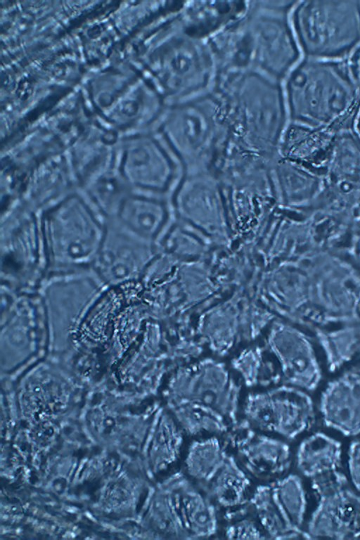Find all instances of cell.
Wrapping results in <instances>:
<instances>
[{
	"mask_svg": "<svg viewBox=\"0 0 360 540\" xmlns=\"http://www.w3.org/2000/svg\"><path fill=\"white\" fill-rule=\"evenodd\" d=\"M250 480L234 457L228 455L214 476L200 486L207 496L224 508H236L248 499Z\"/></svg>",
	"mask_w": 360,
	"mask_h": 540,
	"instance_id": "25",
	"label": "cell"
},
{
	"mask_svg": "<svg viewBox=\"0 0 360 540\" xmlns=\"http://www.w3.org/2000/svg\"><path fill=\"white\" fill-rule=\"evenodd\" d=\"M159 127L183 174L210 172L223 160L230 134L225 106L217 91L168 105Z\"/></svg>",
	"mask_w": 360,
	"mask_h": 540,
	"instance_id": "5",
	"label": "cell"
},
{
	"mask_svg": "<svg viewBox=\"0 0 360 540\" xmlns=\"http://www.w3.org/2000/svg\"><path fill=\"white\" fill-rule=\"evenodd\" d=\"M347 250L360 269V215L356 218L351 227Z\"/></svg>",
	"mask_w": 360,
	"mask_h": 540,
	"instance_id": "32",
	"label": "cell"
},
{
	"mask_svg": "<svg viewBox=\"0 0 360 540\" xmlns=\"http://www.w3.org/2000/svg\"><path fill=\"white\" fill-rule=\"evenodd\" d=\"M356 130H357L356 133L360 136V113H359V117H358V118L356 120Z\"/></svg>",
	"mask_w": 360,
	"mask_h": 540,
	"instance_id": "34",
	"label": "cell"
},
{
	"mask_svg": "<svg viewBox=\"0 0 360 540\" xmlns=\"http://www.w3.org/2000/svg\"><path fill=\"white\" fill-rule=\"evenodd\" d=\"M1 373L6 380L16 379L49 356L47 322L37 291L1 285Z\"/></svg>",
	"mask_w": 360,
	"mask_h": 540,
	"instance_id": "8",
	"label": "cell"
},
{
	"mask_svg": "<svg viewBox=\"0 0 360 540\" xmlns=\"http://www.w3.org/2000/svg\"><path fill=\"white\" fill-rule=\"evenodd\" d=\"M150 516L162 535L177 539L208 538L217 530L215 509L181 472H175L157 488Z\"/></svg>",
	"mask_w": 360,
	"mask_h": 540,
	"instance_id": "11",
	"label": "cell"
},
{
	"mask_svg": "<svg viewBox=\"0 0 360 540\" xmlns=\"http://www.w3.org/2000/svg\"><path fill=\"white\" fill-rule=\"evenodd\" d=\"M244 413L250 427L293 439L311 427L314 407L304 392L282 388L250 397Z\"/></svg>",
	"mask_w": 360,
	"mask_h": 540,
	"instance_id": "17",
	"label": "cell"
},
{
	"mask_svg": "<svg viewBox=\"0 0 360 540\" xmlns=\"http://www.w3.org/2000/svg\"><path fill=\"white\" fill-rule=\"evenodd\" d=\"M295 3L248 1L242 13L210 38L217 79L250 72L282 82L300 56L289 19Z\"/></svg>",
	"mask_w": 360,
	"mask_h": 540,
	"instance_id": "1",
	"label": "cell"
},
{
	"mask_svg": "<svg viewBox=\"0 0 360 540\" xmlns=\"http://www.w3.org/2000/svg\"><path fill=\"white\" fill-rule=\"evenodd\" d=\"M243 432L231 437L232 443L245 468L254 476L270 478L283 474L290 466L291 451L285 442L255 432L243 426Z\"/></svg>",
	"mask_w": 360,
	"mask_h": 540,
	"instance_id": "22",
	"label": "cell"
},
{
	"mask_svg": "<svg viewBox=\"0 0 360 540\" xmlns=\"http://www.w3.org/2000/svg\"><path fill=\"white\" fill-rule=\"evenodd\" d=\"M270 174L277 202L283 211L307 214L321 207L326 192L321 169L285 159L278 154L271 163Z\"/></svg>",
	"mask_w": 360,
	"mask_h": 540,
	"instance_id": "19",
	"label": "cell"
},
{
	"mask_svg": "<svg viewBox=\"0 0 360 540\" xmlns=\"http://www.w3.org/2000/svg\"><path fill=\"white\" fill-rule=\"evenodd\" d=\"M41 225L48 274L93 269L107 221L77 189L41 212Z\"/></svg>",
	"mask_w": 360,
	"mask_h": 540,
	"instance_id": "7",
	"label": "cell"
},
{
	"mask_svg": "<svg viewBox=\"0 0 360 540\" xmlns=\"http://www.w3.org/2000/svg\"><path fill=\"white\" fill-rule=\"evenodd\" d=\"M319 503L308 524L309 538L360 537V495L347 487L339 471L312 479Z\"/></svg>",
	"mask_w": 360,
	"mask_h": 540,
	"instance_id": "16",
	"label": "cell"
},
{
	"mask_svg": "<svg viewBox=\"0 0 360 540\" xmlns=\"http://www.w3.org/2000/svg\"><path fill=\"white\" fill-rule=\"evenodd\" d=\"M127 152L116 168L131 191L172 194L183 176V170L160 134L157 137L139 140Z\"/></svg>",
	"mask_w": 360,
	"mask_h": 540,
	"instance_id": "15",
	"label": "cell"
},
{
	"mask_svg": "<svg viewBox=\"0 0 360 540\" xmlns=\"http://www.w3.org/2000/svg\"><path fill=\"white\" fill-rule=\"evenodd\" d=\"M94 269L49 273L37 292L44 306L51 358L68 362L96 307L109 289Z\"/></svg>",
	"mask_w": 360,
	"mask_h": 540,
	"instance_id": "6",
	"label": "cell"
},
{
	"mask_svg": "<svg viewBox=\"0 0 360 540\" xmlns=\"http://www.w3.org/2000/svg\"><path fill=\"white\" fill-rule=\"evenodd\" d=\"M183 444L182 430L169 414L159 411L150 435L149 458L154 470H162L178 459Z\"/></svg>",
	"mask_w": 360,
	"mask_h": 540,
	"instance_id": "27",
	"label": "cell"
},
{
	"mask_svg": "<svg viewBox=\"0 0 360 540\" xmlns=\"http://www.w3.org/2000/svg\"><path fill=\"white\" fill-rule=\"evenodd\" d=\"M181 4L160 22L151 56L157 89L167 105L214 91L218 78L210 39L183 26L178 16Z\"/></svg>",
	"mask_w": 360,
	"mask_h": 540,
	"instance_id": "4",
	"label": "cell"
},
{
	"mask_svg": "<svg viewBox=\"0 0 360 540\" xmlns=\"http://www.w3.org/2000/svg\"><path fill=\"white\" fill-rule=\"evenodd\" d=\"M214 91L225 106L229 146L266 157L277 155L290 122L282 82L240 73L219 78Z\"/></svg>",
	"mask_w": 360,
	"mask_h": 540,
	"instance_id": "2",
	"label": "cell"
},
{
	"mask_svg": "<svg viewBox=\"0 0 360 540\" xmlns=\"http://www.w3.org/2000/svg\"><path fill=\"white\" fill-rule=\"evenodd\" d=\"M335 131L290 122L278 154L285 159L321 169Z\"/></svg>",
	"mask_w": 360,
	"mask_h": 540,
	"instance_id": "23",
	"label": "cell"
},
{
	"mask_svg": "<svg viewBox=\"0 0 360 540\" xmlns=\"http://www.w3.org/2000/svg\"><path fill=\"white\" fill-rule=\"evenodd\" d=\"M292 26L306 56L311 58L345 56L360 43V1L298 3L292 8Z\"/></svg>",
	"mask_w": 360,
	"mask_h": 540,
	"instance_id": "9",
	"label": "cell"
},
{
	"mask_svg": "<svg viewBox=\"0 0 360 540\" xmlns=\"http://www.w3.org/2000/svg\"><path fill=\"white\" fill-rule=\"evenodd\" d=\"M325 423L343 435L360 433V369L330 382L320 401Z\"/></svg>",
	"mask_w": 360,
	"mask_h": 540,
	"instance_id": "21",
	"label": "cell"
},
{
	"mask_svg": "<svg viewBox=\"0 0 360 540\" xmlns=\"http://www.w3.org/2000/svg\"><path fill=\"white\" fill-rule=\"evenodd\" d=\"M157 255L144 242L107 222L105 236L93 269L110 288L141 283Z\"/></svg>",
	"mask_w": 360,
	"mask_h": 540,
	"instance_id": "18",
	"label": "cell"
},
{
	"mask_svg": "<svg viewBox=\"0 0 360 540\" xmlns=\"http://www.w3.org/2000/svg\"><path fill=\"white\" fill-rule=\"evenodd\" d=\"M228 455L216 437L195 441L188 449L184 462L186 470L202 486L219 470Z\"/></svg>",
	"mask_w": 360,
	"mask_h": 540,
	"instance_id": "28",
	"label": "cell"
},
{
	"mask_svg": "<svg viewBox=\"0 0 360 540\" xmlns=\"http://www.w3.org/2000/svg\"><path fill=\"white\" fill-rule=\"evenodd\" d=\"M341 455L340 442L324 433L316 432L300 444L297 467L304 476L314 479L338 472Z\"/></svg>",
	"mask_w": 360,
	"mask_h": 540,
	"instance_id": "24",
	"label": "cell"
},
{
	"mask_svg": "<svg viewBox=\"0 0 360 540\" xmlns=\"http://www.w3.org/2000/svg\"><path fill=\"white\" fill-rule=\"evenodd\" d=\"M168 402L174 416L218 433L237 424L238 389L224 374L177 376L169 386Z\"/></svg>",
	"mask_w": 360,
	"mask_h": 540,
	"instance_id": "12",
	"label": "cell"
},
{
	"mask_svg": "<svg viewBox=\"0 0 360 540\" xmlns=\"http://www.w3.org/2000/svg\"><path fill=\"white\" fill-rule=\"evenodd\" d=\"M323 207L356 219L360 215V136L349 127L335 131L321 167Z\"/></svg>",
	"mask_w": 360,
	"mask_h": 540,
	"instance_id": "14",
	"label": "cell"
},
{
	"mask_svg": "<svg viewBox=\"0 0 360 540\" xmlns=\"http://www.w3.org/2000/svg\"><path fill=\"white\" fill-rule=\"evenodd\" d=\"M169 195L131 191L107 222L155 245L174 216Z\"/></svg>",
	"mask_w": 360,
	"mask_h": 540,
	"instance_id": "20",
	"label": "cell"
},
{
	"mask_svg": "<svg viewBox=\"0 0 360 540\" xmlns=\"http://www.w3.org/2000/svg\"><path fill=\"white\" fill-rule=\"evenodd\" d=\"M4 216L1 284L18 292H35L49 270L41 212L17 205Z\"/></svg>",
	"mask_w": 360,
	"mask_h": 540,
	"instance_id": "10",
	"label": "cell"
},
{
	"mask_svg": "<svg viewBox=\"0 0 360 540\" xmlns=\"http://www.w3.org/2000/svg\"><path fill=\"white\" fill-rule=\"evenodd\" d=\"M264 532L271 539H309L307 532L294 526L278 504L271 484L258 486L250 498Z\"/></svg>",
	"mask_w": 360,
	"mask_h": 540,
	"instance_id": "26",
	"label": "cell"
},
{
	"mask_svg": "<svg viewBox=\"0 0 360 540\" xmlns=\"http://www.w3.org/2000/svg\"><path fill=\"white\" fill-rule=\"evenodd\" d=\"M273 493L292 524L301 529L306 510L307 501L300 478L289 475L271 484Z\"/></svg>",
	"mask_w": 360,
	"mask_h": 540,
	"instance_id": "29",
	"label": "cell"
},
{
	"mask_svg": "<svg viewBox=\"0 0 360 540\" xmlns=\"http://www.w3.org/2000/svg\"><path fill=\"white\" fill-rule=\"evenodd\" d=\"M255 521L244 518L230 524L225 529V536L229 539H263L267 538Z\"/></svg>",
	"mask_w": 360,
	"mask_h": 540,
	"instance_id": "30",
	"label": "cell"
},
{
	"mask_svg": "<svg viewBox=\"0 0 360 540\" xmlns=\"http://www.w3.org/2000/svg\"><path fill=\"white\" fill-rule=\"evenodd\" d=\"M348 465L351 480L355 488L360 491V440L350 445Z\"/></svg>",
	"mask_w": 360,
	"mask_h": 540,
	"instance_id": "31",
	"label": "cell"
},
{
	"mask_svg": "<svg viewBox=\"0 0 360 540\" xmlns=\"http://www.w3.org/2000/svg\"><path fill=\"white\" fill-rule=\"evenodd\" d=\"M290 122L337 131L349 127L360 90L341 62L308 58L282 82Z\"/></svg>",
	"mask_w": 360,
	"mask_h": 540,
	"instance_id": "3",
	"label": "cell"
},
{
	"mask_svg": "<svg viewBox=\"0 0 360 540\" xmlns=\"http://www.w3.org/2000/svg\"><path fill=\"white\" fill-rule=\"evenodd\" d=\"M184 174L171 194L174 216L212 243L226 242L228 216L216 179L210 172Z\"/></svg>",
	"mask_w": 360,
	"mask_h": 540,
	"instance_id": "13",
	"label": "cell"
},
{
	"mask_svg": "<svg viewBox=\"0 0 360 540\" xmlns=\"http://www.w3.org/2000/svg\"><path fill=\"white\" fill-rule=\"evenodd\" d=\"M350 72L360 90V46L354 51L351 58Z\"/></svg>",
	"mask_w": 360,
	"mask_h": 540,
	"instance_id": "33",
	"label": "cell"
}]
</instances>
